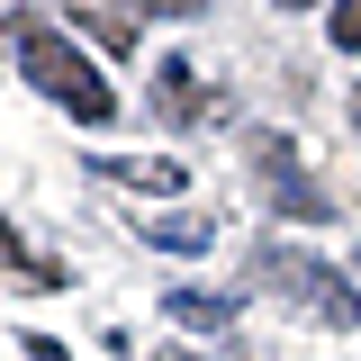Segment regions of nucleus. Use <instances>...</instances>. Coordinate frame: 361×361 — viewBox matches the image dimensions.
<instances>
[{
	"instance_id": "1a4fd4ad",
	"label": "nucleus",
	"mask_w": 361,
	"mask_h": 361,
	"mask_svg": "<svg viewBox=\"0 0 361 361\" xmlns=\"http://www.w3.org/2000/svg\"><path fill=\"white\" fill-rule=\"evenodd\" d=\"M334 45L361 54V0H334Z\"/></svg>"
},
{
	"instance_id": "9d476101",
	"label": "nucleus",
	"mask_w": 361,
	"mask_h": 361,
	"mask_svg": "<svg viewBox=\"0 0 361 361\" xmlns=\"http://www.w3.org/2000/svg\"><path fill=\"white\" fill-rule=\"evenodd\" d=\"M145 18H190V9H208V0H135Z\"/></svg>"
},
{
	"instance_id": "7ed1b4c3",
	"label": "nucleus",
	"mask_w": 361,
	"mask_h": 361,
	"mask_svg": "<svg viewBox=\"0 0 361 361\" xmlns=\"http://www.w3.org/2000/svg\"><path fill=\"white\" fill-rule=\"evenodd\" d=\"M244 163H253V180H262V199L280 208V217H298V226H325V217H334V199H325V190H316V180L298 172L289 135L253 127V135H244Z\"/></svg>"
},
{
	"instance_id": "423d86ee",
	"label": "nucleus",
	"mask_w": 361,
	"mask_h": 361,
	"mask_svg": "<svg viewBox=\"0 0 361 361\" xmlns=\"http://www.w3.org/2000/svg\"><path fill=\"white\" fill-rule=\"evenodd\" d=\"M163 307H172L180 325H226V316H235V289H163Z\"/></svg>"
},
{
	"instance_id": "ddd939ff",
	"label": "nucleus",
	"mask_w": 361,
	"mask_h": 361,
	"mask_svg": "<svg viewBox=\"0 0 361 361\" xmlns=\"http://www.w3.org/2000/svg\"><path fill=\"white\" fill-rule=\"evenodd\" d=\"M353 127H361V90H353Z\"/></svg>"
},
{
	"instance_id": "39448f33",
	"label": "nucleus",
	"mask_w": 361,
	"mask_h": 361,
	"mask_svg": "<svg viewBox=\"0 0 361 361\" xmlns=\"http://www.w3.org/2000/svg\"><path fill=\"white\" fill-rule=\"evenodd\" d=\"M0 271H18L27 289H73V271H63V262H45V253H27L9 226H0Z\"/></svg>"
},
{
	"instance_id": "9b49d317",
	"label": "nucleus",
	"mask_w": 361,
	"mask_h": 361,
	"mask_svg": "<svg viewBox=\"0 0 361 361\" xmlns=\"http://www.w3.org/2000/svg\"><path fill=\"white\" fill-rule=\"evenodd\" d=\"M18 353H27V361H73V353H63V343H45V334H27Z\"/></svg>"
},
{
	"instance_id": "20e7f679",
	"label": "nucleus",
	"mask_w": 361,
	"mask_h": 361,
	"mask_svg": "<svg viewBox=\"0 0 361 361\" xmlns=\"http://www.w3.org/2000/svg\"><path fill=\"white\" fill-rule=\"evenodd\" d=\"M154 99H163V118H172V127H199V118H208V109H217V90L199 82V63H154Z\"/></svg>"
},
{
	"instance_id": "f03ea898",
	"label": "nucleus",
	"mask_w": 361,
	"mask_h": 361,
	"mask_svg": "<svg viewBox=\"0 0 361 361\" xmlns=\"http://www.w3.org/2000/svg\"><path fill=\"white\" fill-rule=\"evenodd\" d=\"M253 280H262L280 307L316 316V325H361V289L343 271H325L316 253H289V244H253Z\"/></svg>"
},
{
	"instance_id": "6e6552de",
	"label": "nucleus",
	"mask_w": 361,
	"mask_h": 361,
	"mask_svg": "<svg viewBox=\"0 0 361 361\" xmlns=\"http://www.w3.org/2000/svg\"><path fill=\"white\" fill-rule=\"evenodd\" d=\"M145 244H163V253H199V244H217V226H208V217H145Z\"/></svg>"
},
{
	"instance_id": "f257e3e1",
	"label": "nucleus",
	"mask_w": 361,
	"mask_h": 361,
	"mask_svg": "<svg viewBox=\"0 0 361 361\" xmlns=\"http://www.w3.org/2000/svg\"><path fill=\"white\" fill-rule=\"evenodd\" d=\"M18 73H27L54 109H73L82 127H109V118H118V90L99 82V63H90L63 27H45V18H18Z\"/></svg>"
},
{
	"instance_id": "0eeeda50",
	"label": "nucleus",
	"mask_w": 361,
	"mask_h": 361,
	"mask_svg": "<svg viewBox=\"0 0 361 361\" xmlns=\"http://www.w3.org/2000/svg\"><path fill=\"white\" fill-rule=\"evenodd\" d=\"M99 180H118V190H163V199H172L180 163H172V154H154V163H99Z\"/></svg>"
},
{
	"instance_id": "f8f14e48",
	"label": "nucleus",
	"mask_w": 361,
	"mask_h": 361,
	"mask_svg": "<svg viewBox=\"0 0 361 361\" xmlns=\"http://www.w3.org/2000/svg\"><path fill=\"white\" fill-rule=\"evenodd\" d=\"M154 361H217V353H180V343H172V353H154Z\"/></svg>"
},
{
	"instance_id": "4468645a",
	"label": "nucleus",
	"mask_w": 361,
	"mask_h": 361,
	"mask_svg": "<svg viewBox=\"0 0 361 361\" xmlns=\"http://www.w3.org/2000/svg\"><path fill=\"white\" fill-rule=\"evenodd\" d=\"M280 9H298V0H280Z\"/></svg>"
}]
</instances>
